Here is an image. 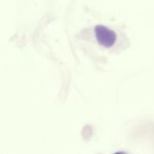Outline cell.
Segmentation results:
<instances>
[{
    "label": "cell",
    "mask_w": 154,
    "mask_h": 154,
    "mask_svg": "<svg viewBox=\"0 0 154 154\" xmlns=\"http://www.w3.org/2000/svg\"><path fill=\"white\" fill-rule=\"evenodd\" d=\"M95 35L99 43L105 48L113 46L117 39V35L113 30L102 25L95 27Z\"/></svg>",
    "instance_id": "obj_1"
}]
</instances>
